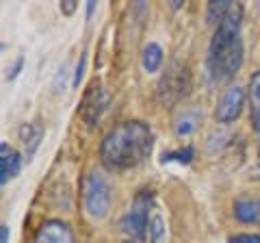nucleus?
Instances as JSON below:
<instances>
[{
  "label": "nucleus",
  "instance_id": "1",
  "mask_svg": "<svg viewBox=\"0 0 260 243\" xmlns=\"http://www.w3.org/2000/svg\"><path fill=\"white\" fill-rule=\"evenodd\" d=\"M154 135L145 122H121L104 135L100 143V159L111 172H124L141 165L150 157Z\"/></svg>",
  "mask_w": 260,
  "mask_h": 243
},
{
  "label": "nucleus",
  "instance_id": "2",
  "mask_svg": "<svg viewBox=\"0 0 260 243\" xmlns=\"http://www.w3.org/2000/svg\"><path fill=\"white\" fill-rule=\"evenodd\" d=\"M241 22H243V9L239 5H232L221 24L215 28L213 39H210L206 68L215 83H223V80L232 78L243 66Z\"/></svg>",
  "mask_w": 260,
  "mask_h": 243
},
{
  "label": "nucleus",
  "instance_id": "3",
  "mask_svg": "<svg viewBox=\"0 0 260 243\" xmlns=\"http://www.w3.org/2000/svg\"><path fill=\"white\" fill-rule=\"evenodd\" d=\"M113 202V189L98 169L87 172L83 178V206L91 220H104Z\"/></svg>",
  "mask_w": 260,
  "mask_h": 243
},
{
  "label": "nucleus",
  "instance_id": "4",
  "mask_svg": "<svg viewBox=\"0 0 260 243\" xmlns=\"http://www.w3.org/2000/svg\"><path fill=\"white\" fill-rule=\"evenodd\" d=\"M150 213H152V193L150 191H141L139 196L133 200L128 213L121 217V230L135 239H143L145 237V228L150 226Z\"/></svg>",
  "mask_w": 260,
  "mask_h": 243
},
{
  "label": "nucleus",
  "instance_id": "5",
  "mask_svg": "<svg viewBox=\"0 0 260 243\" xmlns=\"http://www.w3.org/2000/svg\"><path fill=\"white\" fill-rule=\"evenodd\" d=\"M186 92H189V74H186V70L174 66L165 76H162L160 85H158L160 100L167 102V104H174V102L180 100L182 96H186Z\"/></svg>",
  "mask_w": 260,
  "mask_h": 243
},
{
  "label": "nucleus",
  "instance_id": "6",
  "mask_svg": "<svg viewBox=\"0 0 260 243\" xmlns=\"http://www.w3.org/2000/svg\"><path fill=\"white\" fill-rule=\"evenodd\" d=\"M107 94H104L102 85L98 83V80H93V83H89L87 92L83 96V102H80V117H83V122L87 126H93L98 119H100L102 111L107 109Z\"/></svg>",
  "mask_w": 260,
  "mask_h": 243
},
{
  "label": "nucleus",
  "instance_id": "7",
  "mask_svg": "<svg viewBox=\"0 0 260 243\" xmlns=\"http://www.w3.org/2000/svg\"><path fill=\"white\" fill-rule=\"evenodd\" d=\"M243 104H245V92H243V87H239V85L228 87L217 102V109H215L217 122H221V124L234 122L241 115Z\"/></svg>",
  "mask_w": 260,
  "mask_h": 243
},
{
  "label": "nucleus",
  "instance_id": "8",
  "mask_svg": "<svg viewBox=\"0 0 260 243\" xmlns=\"http://www.w3.org/2000/svg\"><path fill=\"white\" fill-rule=\"evenodd\" d=\"M32 243H74V234H72L70 226L61 220H50L39 226Z\"/></svg>",
  "mask_w": 260,
  "mask_h": 243
},
{
  "label": "nucleus",
  "instance_id": "9",
  "mask_svg": "<svg viewBox=\"0 0 260 243\" xmlns=\"http://www.w3.org/2000/svg\"><path fill=\"white\" fill-rule=\"evenodd\" d=\"M20 165H22V159L18 152L9 143H0V183L7 185L11 178L18 176Z\"/></svg>",
  "mask_w": 260,
  "mask_h": 243
},
{
  "label": "nucleus",
  "instance_id": "10",
  "mask_svg": "<svg viewBox=\"0 0 260 243\" xmlns=\"http://www.w3.org/2000/svg\"><path fill=\"white\" fill-rule=\"evenodd\" d=\"M234 215L243 224H256L260 222V204L251 198H241L234 202Z\"/></svg>",
  "mask_w": 260,
  "mask_h": 243
},
{
  "label": "nucleus",
  "instance_id": "11",
  "mask_svg": "<svg viewBox=\"0 0 260 243\" xmlns=\"http://www.w3.org/2000/svg\"><path fill=\"white\" fill-rule=\"evenodd\" d=\"M141 66L143 70L148 72V74H154V72H158V68L162 66V48L158 44H145L143 46V52H141Z\"/></svg>",
  "mask_w": 260,
  "mask_h": 243
},
{
  "label": "nucleus",
  "instance_id": "12",
  "mask_svg": "<svg viewBox=\"0 0 260 243\" xmlns=\"http://www.w3.org/2000/svg\"><path fill=\"white\" fill-rule=\"evenodd\" d=\"M249 109H251V119H254V128L260 141V72H256L249 78Z\"/></svg>",
  "mask_w": 260,
  "mask_h": 243
},
{
  "label": "nucleus",
  "instance_id": "13",
  "mask_svg": "<svg viewBox=\"0 0 260 243\" xmlns=\"http://www.w3.org/2000/svg\"><path fill=\"white\" fill-rule=\"evenodd\" d=\"M42 137H44V133H42V128H39V126H35V124H22L20 139H22L24 145H26V159L32 157V152L37 150L39 139H42Z\"/></svg>",
  "mask_w": 260,
  "mask_h": 243
},
{
  "label": "nucleus",
  "instance_id": "14",
  "mask_svg": "<svg viewBox=\"0 0 260 243\" xmlns=\"http://www.w3.org/2000/svg\"><path fill=\"white\" fill-rule=\"evenodd\" d=\"M200 117H202V113H198V111H182L176 119V133L180 137L191 135L195 128H198Z\"/></svg>",
  "mask_w": 260,
  "mask_h": 243
},
{
  "label": "nucleus",
  "instance_id": "15",
  "mask_svg": "<svg viewBox=\"0 0 260 243\" xmlns=\"http://www.w3.org/2000/svg\"><path fill=\"white\" fill-rule=\"evenodd\" d=\"M148 232H150V243H165V239H167L165 220H162L158 213H152V217H150V226H148Z\"/></svg>",
  "mask_w": 260,
  "mask_h": 243
},
{
  "label": "nucleus",
  "instance_id": "16",
  "mask_svg": "<svg viewBox=\"0 0 260 243\" xmlns=\"http://www.w3.org/2000/svg\"><path fill=\"white\" fill-rule=\"evenodd\" d=\"M232 3H228V0H219V3H208V9H206V18L210 24H221V20L228 15V11H230Z\"/></svg>",
  "mask_w": 260,
  "mask_h": 243
},
{
  "label": "nucleus",
  "instance_id": "17",
  "mask_svg": "<svg viewBox=\"0 0 260 243\" xmlns=\"http://www.w3.org/2000/svg\"><path fill=\"white\" fill-rule=\"evenodd\" d=\"M193 159V148H184V150H176V152H167L162 155V161H178V163H191Z\"/></svg>",
  "mask_w": 260,
  "mask_h": 243
},
{
  "label": "nucleus",
  "instance_id": "18",
  "mask_svg": "<svg viewBox=\"0 0 260 243\" xmlns=\"http://www.w3.org/2000/svg\"><path fill=\"white\" fill-rule=\"evenodd\" d=\"M228 243H260V234H234Z\"/></svg>",
  "mask_w": 260,
  "mask_h": 243
},
{
  "label": "nucleus",
  "instance_id": "19",
  "mask_svg": "<svg viewBox=\"0 0 260 243\" xmlns=\"http://www.w3.org/2000/svg\"><path fill=\"white\" fill-rule=\"evenodd\" d=\"M85 63H87V54H83L80 56V61H78V66H76V72H74V83L76 87H78V83H80V78H83V72H85Z\"/></svg>",
  "mask_w": 260,
  "mask_h": 243
},
{
  "label": "nucleus",
  "instance_id": "20",
  "mask_svg": "<svg viewBox=\"0 0 260 243\" xmlns=\"http://www.w3.org/2000/svg\"><path fill=\"white\" fill-rule=\"evenodd\" d=\"M76 7H78V3H74V0H63V3H61V11L65 15H72L76 11Z\"/></svg>",
  "mask_w": 260,
  "mask_h": 243
},
{
  "label": "nucleus",
  "instance_id": "21",
  "mask_svg": "<svg viewBox=\"0 0 260 243\" xmlns=\"http://www.w3.org/2000/svg\"><path fill=\"white\" fill-rule=\"evenodd\" d=\"M0 243H9V228L5 224L0 226Z\"/></svg>",
  "mask_w": 260,
  "mask_h": 243
},
{
  "label": "nucleus",
  "instance_id": "22",
  "mask_svg": "<svg viewBox=\"0 0 260 243\" xmlns=\"http://www.w3.org/2000/svg\"><path fill=\"white\" fill-rule=\"evenodd\" d=\"M20 68H22V59L15 61V66L9 70V74H7V76H9V78H15V76H18V72H20Z\"/></svg>",
  "mask_w": 260,
  "mask_h": 243
},
{
  "label": "nucleus",
  "instance_id": "23",
  "mask_svg": "<svg viewBox=\"0 0 260 243\" xmlns=\"http://www.w3.org/2000/svg\"><path fill=\"white\" fill-rule=\"evenodd\" d=\"M93 9H95V3H89V5H87V13L91 15V13H93Z\"/></svg>",
  "mask_w": 260,
  "mask_h": 243
},
{
  "label": "nucleus",
  "instance_id": "24",
  "mask_svg": "<svg viewBox=\"0 0 260 243\" xmlns=\"http://www.w3.org/2000/svg\"><path fill=\"white\" fill-rule=\"evenodd\" d=\"M126 243H135V241H126Z\"/></svg>",
  "mask_w": 260,
  "mask_h": 243
}]
</instances>
